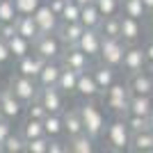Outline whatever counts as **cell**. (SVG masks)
Wrapping results in <instances>:
<instances>
[{"label":"cell","mask_w":153,"mask_h":153,"mask_svg":"<svg viewBox=\"0 0 153 153\" xmlns=\"http://www.w3.org/2000/svg\"><path fill=\"white\" fill-rule=\"evenodd\" d=\"M149 128L153 130V110H151V114H149Z\"/></svg>","instance_id":"cell-47"},{"label":"cell","mask_w":153,"mask_h":153,"mask_svg":"<svg viewBox=\"0 0 153 153\" xmlns=\"http://www.w3.org/2000/svg\"><path fill=\"white\" fill-rule=\"evenodd\" d=\"M62 64L80 73V71L91 69V57L87 55V53H82L78 46H66L64 53H62Z\"/></svg>","instance_id":"cell-10"},{"label":"cell","mask_w":153,"mask_h":153,"mask_svg":"<svg viewBox=\"0 0 153 153\" xmlns=\"http://www.w3.org/2000/svg\"><path fill=\"white\" fill-rule=\"evenodd\" d=\"M16 32L23 34L25 39H30L32 44L41 37V30H39V25H37V21H34L32 14H19V19H16Z\"/></svg>","instance_id":"cell-21"},{"label":"cell","mask_w":153,"mask_h":153,"mask_svg":"<svg viewBox=\"0 0 153 153\" xmlns=\"http://www.w3.org/2000/svg\"><path fill=\"white\" fill-rule=\"evenodd\" d=\"M21 135H23V140L30 142L34 140V137H44V121L41 119H32V117H27L25 121L21 123Z\"/></svg>","instance_id":"cell-28"},{"label":"cell","mask_w":153,"mask_h":153,"mask_svg":"<svg viewBox=\"0 0 153 153\" xmlns=\"http://www.w3.org/2000/svg\"><path fill=\"white\" fill-rule=\"evenodd\" d=\"M76 2H80V5H89V2H96V0H76Z\"/></svg>","instance_id":"cell-48"},{"label":"cell","mask_w":153,"mask_h":153,"mask_svg":"<svg viewBox=\"0 0 153 153\" xmlns=\"http://www.w3.org/2000/svg\"><path fill=\"white\" fill-rule=\"evenodd\" d=\"M19 14H34L39 7L44 5V0H14Z\"/></svg>","instance_id":"cell-38"},{"label":"cell","mask_w":153,"mask_h":153,"mask_svg":"<svg viewBox=\"0 0 153 153\" xmlns=\"http://www.w3.org/2000/svg\"><path fill=\"white\" fill-rule=\"evenodd\" d=\"M117 71H119V69L108 66V64H103V62L96 64V66H91V73H94V78H96V82H98V87H101L103 94L117 82Z\"/></svg>","instance_id":"cell-20"},{"label":"cell","mask_w":153,"mask_h":153,"mask_svg":"<svg viewBox=\"0 0 153 153\" xmlns=\"http://www.w3.org/2000/svg\"><path fill=\"white\" fill-rule=\"evenodd\" d=\"M94 5L98 7V12L103 16H119L121 14V0H96Z\"/></svg>","instance_id":"cell-34"},{"label":"cell","mask_w":153,"mask_h":153,"mask_svg":"<svg viewBox=\"0 0 153 153\" xmlns=\"http://www.w3.org/2000/svg\"><path fill=\"white\" fill-rule=\"evenodd\" d=\"M98 30L103 37H121V14L119 16H103Z\"/></svg>","instance_id":"cell-30"},{"label":"cell","mask_w":153,"mask_h":153,"mask_svg":"<svg viewBox=\"0 0 153 153\" xmlns=\"http://www.w3.org/2000/svg\"><path fill=\"white\" fill-rule=\"evenodd\" d=\"M142 5H144V9H146L149 16H153V0H142Z\"/></svg>","instance_id":"cell-46"},{"label":"cell","mask_w":153,"mask_h":153,"mask_svg":"<svg viewBox=\"0 0 153 153\" xmlns=\"http://www.w3.org/2000/svg\"><path fill=\"white\" fill-rule=\"evenodd\" d=\"M59 73H62V64H59L57 59L46 62V64H44V69L39 71V76H37L39 87H57Z\"/></svg>","instance_id":"cell-19"},{"label":"cell","mask_w":153,"mask_h":153,"mask_svg":"<svg viewBox=\"0 0 153 153\" xmlns=\"http://www.w3.org/2000/svg\"><path fill=\"white\" fill-rule=\"evenodd\" d=\"M130 133H140V130H146L149 128V117H140V114H133V112H126L123 114Z\"/></svg>","instance_id":"cell-36"},{"label":"cell","mask_w":153,"mask_h":153,"mask_svg":"<svg viewBox=\"0 0 153 153\" xmlns=\"http://www.w3.org/2000/svg\"><path fill=\"white\" fill-rule=\"evenodd\" d=\"M7 46H9L14 59H21V57H25L27 53H32V41L25 39L23 34H19V32H16L12 39H7Z\"/></svg>","instance_id":"cell-26"},{"label":"cell","mask_w":153,"mask_h":153,"mask_svg":"<svg viewBox=\"0 0 153 153\" xmlns=\"http://www.w3.org/2000/svg\"><path fill=\"white\" fill-rule=\"evenodd\" d=\"M146 37V27L142 23V19H133V16H126L121 14V39L128 46L140 44Z\"/></svg>","instance_id":"cell-8"},{"label":"cell","mask_w":153,"mask_h":153,"mask_svg":"<svg viewBox=\"0 0 153 153\" xmlns=\"http://www.w3.org/2000/svg\"><path fill=\"white\" fill-rule=\"evenodd\" d=\"M128 44L121 37H103L101 44V62L108 64V66H114V69H121L123 62V53H126Z\"/></svg>","instance_id":"cell-3"},{"label":"cell","mask_w":153,"mask_h":153,"mask_svg":"<svg viewBox=\"0 0 153 153\" xmlns=\"http://www.w3.org/2000/svg\"><path fill=\"white\" fill-rule=\"evenodd\" d=\"M14 133V128H12V121L7 119V117H0V146L5 144V140L9 137V135Z\"/></svg>","instance_id":"cell-40"},{"label":"cell","mask_w":153,"mask_h":153,"mask_svg":"<svg viewBox=\"0 0 153 153\" xmlns=\"http://www.w3.org/2000/svg\"><path fill=\"white\" fill-rule=\"evenodd\" d=\"M130 151L133 153H153V130H140L130 137Z\"/></svg>","instance_id":"cell-22"},{"label":"cell","mask_w":153,"mask_h":153,"mask_svg":"<svg viewBox=\"0 0 153 153\" xmlns=\"http://www.w3.org/2000/svg\"><path fill=\"white\" fill-rule=\"evenodd\" d=\"M144 53H146V64H149V69H153V39H149L146 44H144Z\"/></svg>","instance_id":"cell-44"},{"label":"cell","mask_w":153,"mask_h":153,"mask_svg":"<svg viewBox=\"0 0 153 153\" xmlns=\"http://www.w3.org/2000/svg\"><path fill=\"white\" fill-rule=\"evenodd\" d=\"M62 119H64V135L66 137H76V135H82L85 133V126H82V117H80V110L76 108H64L62 112Z\"/></svg>","instance_id":"cell-18"},{"label":"cell","mask_w":153,"mask_h":153,"mask_svg":"<svg viewBox=\"0 0 153 153\" xmlns=\"http://www.w3.org/2000/svg\"><path fill=\"white\" fill-rule=\"evenodd\" d=\"M9 87H12V91L16 96H19L21 101L25 103H32L39 98V82L37 78H27V76H21V73H14L12 78H9Z\"/></svg>","instance_id":"cell-5"},{"label":"cell","mask_w":153,"mask_h":153,"mask_svg":"<svg viewBox=\"0 0 153 153\" xmlns=\"http://www.w3.org/2000/svg\"><path fill=\"white\" fill-rule=\"evenodd\" d=\"M19 19V9H16V2L14 0H0V23H7V21H16Z\"/></svg>","instance_id":"cell-35"},{"label":"cell","mask_w":153,"mask_h":153,"mask_svg":"<svg viewBox=\"0 0 153 153\" xmlns=\"http://www.w3.org/2000/svg\"><path fill=\"white\" fill-rule=\"evenodd\" d=\"M105 144H108L110 151H130V128H128L126 119L119 117V119H112V121L105 126Z\"/></svg>","instance_id":"cell-2"},{"label":"cell","mask_w":153,"mask_h":153,"mask_svg":"<svg viewBox=\"0 0 153 153\" xmlns=\"http://www.w3.org/2000/svg\"><path fill=\"white\" fill-rule=\"evenodd\" d=\"M64 5H66V0H48V7H51V9H53L55 14H57V16L62 14Z\"/></svg>","instance_id":"cell-45"},{"label":"cell","mask_w":153,"mask_h":153,"mask_svg":"<svg viewBox=\"0 0 153 153\" xmlns=\"http://www.w3.org/2000/svg\"><path fill=\"white\" fill-rule=\"evenodd\" d=\"M76 94L82 96V98H91V101H96L98 96H103V91H101V87H98V82H96L91 69L78 73V91Z\"/></svg>","instance_id":"cell-13"},{"label":"cell","mask_w":153,"mask_h":153,"mask_svg":"<svg viewBox=\"0 0 153 153\" xmlns=\"http://www.w3.org/2000/svg\"><path fill=\"white\" fill-rule=\"evenodd\" d=\"M0 117H2V112H0Z\"/></svg>","instance_id":"cell-51"},{"label":"cell","mask_w":153,"mask_h":153,"mask_svg":"<svg viewBox=\"0 0 153 153\" xmlns=\"http://www.w3.org/2000/svg\"><path fill=\"white\" fill-rule=\"evenodd\" d=\"M153 19V16H151ZM149 34H151V39H153V21H151V30H149Z\"/></svg>","instance_id":"cell-49"},{"label":"cell","mask_w":153,"mask_h":153,"mask_svg":"<svg viewBox=\"0 0 153 153\" xmlns=\"http://www.w3.org/2000/svg\"><path fill=\"white\" fill-rule=\"evenodd\" d=\"M121 14L133 16V19H142V21L149 16L144 5H142V0H121Z\"/></svg>","instance_id":"cell-31"},{"label":"cell","mask_w":153,"mask_h":153,"mask_svg":"<svg viewBox=\"0 0 153 153\" xmlns=\"http://www.w3.org/2000/svg\"><path fill=\"white\" fill-rule=\"evenodd\" d=\"M101 21H103V14L98 12V7L94 5V2H89V5H82V12H80V23H82L85 27H101Z\"/></svg>","instance_id":"cell-27"},{"label":"cell","mask_w":153,"mask_h":153,"mask_svg":"<svg viewBox=\"0 0 153 153\" xmlns=\"http://www.w3.org/2000/svg\"><path fill=\"white\" fill-rule=\"evenodd\" d=\"M82 32H85V25L80 23V21H76V23L59 21V25H57V30H55V34L62 39L64 46H78V41H80V37H82Z\"/></svg>","instance_id":"cell-17"},{"label":"cell","mask_w":153,"mask_h":153,"mask_svg":"<svg viewBox=\"0 0 153 153\" xmlns=\"http://www.w3.org/2000/svg\"><path fill=\"white\" fill-rule=\"evenodd\" d=\"M32 48H34V53H39L46 62H51V59H62V53H64L66 46L62 44V39H59L55 32H51V34H41V37L32 44Z\"/></svg>","instance_id":"cell-6"},{"label":"cell","mask_w":153,"mask_h":153,"mask_svg":"<svg viewBox=\"0 0 153 153\" xmlns=\"http://www.w3.org/2000/svg\"><path fill=\"white\" fill-rule=\"evenodd\" d=\"M23 110H25V103L12 91V87L0 89V112H2V117H7L9 121H14V119L21 117Z\"/></svg>","instance_id":"cell-9"},{"label":"cell","mask_w":153,"mask_h":153,"mask_svg":"<svg viewBox=\"0 0 153 153\" xmlns=\"http://www.w3.org/2000/svg\"><path fill=\"white\" fill-rule=\"evenodd\" d=\"M39 101L51 114H62L64 112V94L59 87H41L39 89Z\"/></svg>","instance_id":"cell-12"},{"label":"cell","mask_w":153,"mask_h":153,"mask_svg":"<svg viewBox=\"0 0 153 153\" xmlns=\"http://www.w3.org/2000/svg\"><path fill=\"white\" fill-rule=\"evenodd\" d=\"M80 12H82V5H80V2H76V0H66L62 14H59V21L76 23V21H80Z\"/></svg>","instance_id":"cell-32"},{"label":"cell","mask_w":153,"mask_h":153,"mask_svg":"<svg viewBox=\"0 0 153 153\" xmlns=\"http://www.w3.org/2000/svg\"><path fill=\"white\" fill-rule=\"evenodd\" d=\"M78 110H80V117H82L85 133L98 142L103 135H105V126H108V123H105V117H103V112H101V108H98L91 98H85V103H80Z\"/></svg>","instance_id":"cell-1"},{"label":"cell","mask_w":153,"mask_h":153,"mask_svg":"<svg viewBox=\"0 0 153 153\" xmlns=\"http://www.w3.org/2000/svg\"><path fill=\"white\" fill-rule=\"evenodd\" d=\"M25 112H27V117H32V119H41V121H44V117L48 114L39 98H37V101H32V103H27V105H25Z\"/></svg>","instance_id":"cell-39"},{"label":"cell","mask_w":153,"mask_h":153,"mask_svg":"<svg viewBox=\"0 0 153 153\" xmlns=\"http://www.w3.org/2000/svg\"><path fill=\"white\" fill-rule=\"evenodd\" d=\"M66 146H69V151H73V153H94L96 151V140L89 137L87 133H82V135L71 137V140L66 142Z\"/></svg>","instance_id":"cell-25"},{"label":"cell","mask_w":153,"mask_h":153,"mask_svg":"<svg viewBox=\"0 0 153 153\" xmlns=\"http://www.w3.org/2000/svg\"><path fill=\"white\" fill-rule=\"evenodd\" d=\"M48 153H64V151H69V146L64 144L59 137H48Z\"/></svg>","instance_id":"cell-43"},{"label":"cell","mask_w":153,"mask_h":153,"mask_svg":"<svg viewBox=\"0 0 153 153\" xmlns=\"http://www.w3.org/2000/svg\"><path fill=\"white\" fill-rule=\"evenodd\" d=\"M25 151V140L21 133H12L2 144V153H23Z\"/></svg>","instance_id":"cell-33"},{"label":"cell","mask_w":153,"mask_h":153,"mask_svg":"<svg viewBox=\"0 0 153 153\" xmlns=\"http://www.w3.org/2000/svg\"><path fill=\"white\" fill-rule=\"evenodd\" d=\"M44 133L46 137H62L64 135V119L62 114H48L44 117Z\"/></svg>","instance_id":"cell-29"},{"label":"cell","mask_w":153,"mask_h":153,"mask_svg":"<svg viewBox=\"0 0 153 153\" xmlns=\"http://www.w3.org/2000/svg\"><path fill=\"white\" fill-rule=\"evenodd\" d=\"M44 64H46V59L39 53H27L25 57L16 59V73L27 76V78H37L39 71L44 69Z\"/></svg>","instance_id":"cell-16"},{"label":"cell","mask_w":153,"mask_h":153,"mask_svg":"<svg viewBox=\"0 0 153 153\" xmlns=\"http://www.w3.org/2000/svg\"><path fill=\"white\" fill-rule=\"evenodd\" d=\"M57 87L64 96H76L78 91V71L69 69L62 64V73H59V80H57Z\"/></svg>","instance_id":"cell-23"},{"label":"cell","mask_w":153,"mask_h":153,"mask_svg":"<svg viewBox=\"0 0 153 153\" xmlns=\"http://www.w3.org/2000/svg\"><path fill=\"white\" fill-rule=\"evenodd\" d=\"M149 71H151V76H153V69H149Z\"/></svg>","instance_id":"cell-50"},{"label":"cell","mask_w":153,"mask_h":153,"mask_svg":"<svg viewBox=\"0 0 153 153\" xmlns=\"http://www.w3.org/2000/svg\"><path fill=\"white\" fill-rule=\"evenodd\" d=\"M149 69L146 64V53H144V46L133 44L128 46L126 53H123V62H121V71L126 76H133V73H140V71Z\"/></svg>","instance_id":"cell-7"},{"label":"cell","mask_w":153,"mask_h":153,"mask_svg":"<svg viewBox=\"0 0 153 153\" xmlns=\"http://www.w3.org/2000/svg\"><path fill=\"white\" fill-rule=\"evenodd\" d=\"M48 137H34V140H30V142H25V151L27 153H48Z\"/></svg>","instance_id":"cell-37"},{"label":"cell","mask_w":153,"mask_h":153,"mask_svg":"<svg viewBox=\"0 0 153 153\" xmlns=\"http://www.w3.org/2000/svg\"><path fill=\"white\" fill-rule=\"evenodd\" d=\"M32 16H34V21H37L41 34H51V32H55V30H57V25H59V16L48 7V2H44L37 12L32 14Z\"/></svg>","instance_id":"cell-15"},{"label":"cell","mask_w":153,"mask_h":153,"mask_svg":"<svg viewBox=\"0 0 153 153\" xmlns=\"http://www.w3.org/2000/svg\"><path fill=\"white\" fill-rule=\"evenodd\" d=\"M12 51H9V46H7V41L2 37H0V66H7V64L12 62Z\"/></svg>","instance_id":"cell-41"},{"label":"cell","mask_w":153,"mask_h":153,"mask_svg":"<svg viewBox=\"0 0 153 153\" xmlns=\"http://www.w3.org/2000/svg\"><path fill=\"white\" fill-rule=\"evenodd\" d=\"M128 89H130V94L153 96V76H151V71L144 69V71H140V73L128 76Z\"/></svg>","instance_id":"cell-14"},{"label":"cell","mask_w":153,"mask_h":153,"mask_svg":"<svg viewBox=\"0 0 153 153\" xmlns=\"http://www.w3.org/2000/svg\"><path fill=\"white\" fill-rule=\"evenodd\" d=\"M130 89H128V82H114L110 87L103 98H105V105H108L112 112H117L119 117H123L128 112V103H130Z\"/></svg>","instance_id":"cell-4"},{"label":"cell","mask_w":153,"mask_h":153,"mask_svg":"<svg viewBox=\"0 0 153 153\" xmlns=\"http://www.w3.org/2000/svg\"><path fill=\"white\" fill-rule=\"evenodd\" d=\"M16 34V21H7V23H0V37L5 39H12Z\"/></svg>","instance_id":"cell-42"},{"label":"cell","mask_w":153,"mask_h":153,"mask_svg":"<svg viewBox=\"0 0 153 153\" xmlns=\"http://www.w3.org/2000/svg\"><path fill=\"white\" fill-rule=\"evenodd\" d=\"M153 110V96H142V94H133L130 103H128V112L140 117H149Z\"/></svg>","instance_id":"cell-24"},{"label":"cell","mask_w":153,"mask_h":153,"mask_svg":"<svg viewBox=\"0 0 153 153\" xmlns=\"http://www.w3.org/2000/svg\"><path fill=\"white\" fill-rule=\"evenodd\" d=\"M101 44H103L101 30H96V27H85L82 37L78 41V48L82 53H87L91 59H96V57H101Z\"/></svg>","instance_id":"cell-11"}]
</instances>
